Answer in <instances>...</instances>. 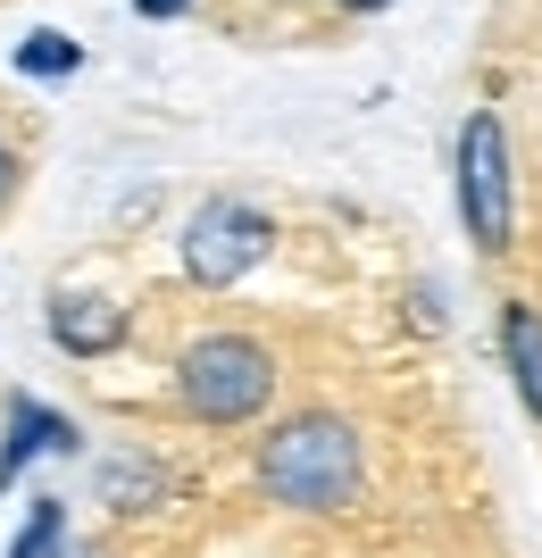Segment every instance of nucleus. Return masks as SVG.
<instances>
[{"mask_svg":"<svg viewBox=\"0 0 542 558\" xmlns=\"http://www.w3.org/2000/svg\"><path fill=\"white\" fill-rule=\"evenodd\" d=\"M359 484H368V442L334 409H301L260 442V492L292 517H342Z\"/></svg>","mask_w":542,"mask_h":558,"instance_id":"obj_1","label":"nucleus"},{"mask_svg":"<svg viewBox=\"0 0 542 558\" xmlns=\"http://www.w3.org/2000/svg\"><path fill=\"white\" fill-rule=\"evenodd\" d=\"M276 350L260 333H201V342L176 359V409L192 425H251L276 409Z\"/></svg>","mask_w":542,"mask_h":558,"instance_id":"obj_2","label":"nucleus"},{"mask_svg":"<svg viewBox=\"0 0 542 558\" xmlns=\"http://www.w3.org/2000/svg\"><path fill=\"white\" fill-rule=\"evenodd\" d=\"M450 167H459V226H468V242L484 258L518 251V142L501 125V109H468Z\"/></svg>","mask_w":542,"mask_h":558,"instance_id":"obj_3","label":"nucleus"},{"mask_svg":"<svg viewBox=\"0 0 542 558\" xmlns=\"http://www.w3.org/2000/svg\"><path fill=\"white\" fill-rule=\"evenodd\" d=\"M276 258V217L251 201H201L184 226V276L209 292H234L242 276H260Z\"/></svg>","mask_w":542,"mask_h":558,"instance_id":"obj_4","label":"nucleus"},{"mask_svg":"<svg viewBox=\"0 0 542 558\" xmlns=\"http://www.w3.org/2000/svg\"><path fill=\"white\" fill-rule=\"evenodd\" d=\"M125 333H134L125 301H109V292H50V342L68 359H109V350H125Z\"/></svg>","mask_w":542,"mask_h":558,"instance_id":"obj_5","label":"nucleus"},{"mask_svg":"<svg viewBox=\"0 0 542 558\" xmlns=\"http://www.w3.org/2000/svg\"><path fill=\"white\" fill-rule=\"evenodd\" d=\"M84 434H75V417H59V409H43V400H9V425H0V492L17 484L25 466L43 459V450H75Z\"/></svg>","mask_w":542,"mask_h":558,"instance_id":"obj_6","label":"nucleus"},{"mask_svg":"<svg viewBox=\"0 0 542 558\" xmlns=\"http://www.w3.org/2000/svg\"><path fill=\"white\" fill-rule=\"evenodd\" d=\"M501 359H509V384H518L526 417L542 425V308L534 301H501Z\"/></svg>","mask_w":542,"mask_h":558,"instance_id":"obj_7","label":"nucleus"},{"mask_svg":"<svg viewBox=\"0 0 542 558\" xmlns=\"http://www.w3.org/2000/svg\"><path fill=\"white\" fill-rule=\"evenodd\" d=\"M100 500H109L118 517H150L167 500V466L142 459V450H118V459L100 466Z\"/></svg>","mask_w":542,"mask_h":558,"instance_id":"obj_8","label":"nucleus"},{"mask_svg":"<svg viewBox=\"0 0 542 558\" xmlns=\"http://www.w3.org/2000/svg\"><path fill=\"white\" fill-rule=\"evenodd\" d=\"M59 550H68V500H34V517L17 525L9 558H59Z\"/></svg>","mask_w":542,"mask_h":558,"instance_id":"obj_9","label":"nucleus"},{"mask_svg":"<svg viewBox=\"0 0 542 558\" xmlns=\"http://www.w3.org/2000/svg\"><path fill=\"white\" fill-rule=\"evenodd\" d=\"M17 68L25 75H75V68H84V50H75L68 34H34V43L17 50Z\"/></svg>","mask_w":542,"mask_h":558,"instance_id":"obj_10","label":"nucleus"},{"mask_svg":"<svg viewBox=\"0 0 542 558\" xmlns=\"http://www.w3.org/2000/svg\"><path fill=\"white\" fill-rule=\"evenodd\" d=\"M409 326H418V333H443L450 326V301L434 292V283H409Z\"/></svg>","mask_w":542,"mask_h":558,"instance_id":"obj_11","label":"nucleus"},{"mask_svg":"<svg viewBox=\"0 0 542 558\" xmlns=\"http://www.w3.org/2000/svg\"><path fill=\"white\" fill-rule=\"evenodd\" d=\"M17 192H25V159H17V142L0 134V209H9Z\"/></svg>","mask_w":542,"mask_h":558,"instance_id":"obj_12","label":"nucleus"},{"mask_svg":"<svg viewBox=\"0 0 542 558\" xmlns=\"http://www.w3.org/2000/svg\"><path fill=\"white\" fill-rule=\"evenodd\" d=\"M134 9H142V17H184L192 0H134Z\"/></svg>","mask_w":542,"mask_h":558,"instance_id":"obj_13","label":"nucleus"},{"mask_svg":"<svg viewBox=\"0 0 542 558\" xmlns=\"http://www.w3.org/2000/svg\"><path fill=\"white\" fill-rule=\"evenodd\" d=\"M334 9H342V17H384L393 0H334Z\"/></svg>","mask_w":542,"mask_h":558,"instance_id":"obj_14","label":"nucleus"},{"mask_svg":"<svg viewBox=\"0 0 542 558\" xmlns=\"http://www.w3.org/2000/svg\"><path fill=\"white\" fill-rule=\"evenodd\" d=\"M59 558H118L109 542H84V550H59Z\"/></svg>","mask_w":542,"mask_h":558,"instance_id":"obj_15","label":"nucleus"}]
</instances>
